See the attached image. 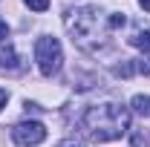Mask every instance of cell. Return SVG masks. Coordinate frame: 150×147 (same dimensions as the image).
Instances as JSON below:
<instances>
[{"mask_svg": "<svg viewBox=\"0 0 150 147\" xmlns=\"http://www.w3.org/2000/svg\"><path fill=\"white\" fill-rule=\"evenodd\" d=\"M81 127L93 141H115L130 130V110L118 104H95L81 115Z\"/></svg>", "mask_w": 150, "mask_h": 147, "instance_id": "obj_1", "label": "cell"}, {"mask_svg": "<svg viewBox=\"0 0 150 147\" xmlns=\"http://www.w3.org/2000/svg\"><path fill=\"white\" fill-rule=\"evenodd\" d=\"M139 6H142V9H147V12H150V0H139Z\"/></svg>", "mask_w": 150, "mask_h": 147, "instance_id": "obj_12", "label": "cell"}, {"mask_svg": "<svg viewBox=\"0 0 150 147\" xmlns=\"http://www.w3.org/2000/svg\"><path fill=\"white\" fill-rule=\"evenodd\" d=\"M130 43L136 49H142V52H150V29H142V32H136L130 37Z\"/></svg>", "mask_w": 150, "mask_h": 147, "instance_id": "obj_6", "label": "cell"}, {"mask_svg": "<svg viewBox=\"0 0 150 147\" xmlns=\"http://www.w3.org/2000/svg\"><path fill=\"white\" fill-rule=\"evenodd\" d=\"M130 107L139 112V115H147V118H150V95H133Z\"/></svg>", "mask_w": 150, "mask_h": 147, "instance_id": "obj_5", "label": "cell"}, {"mask_svg": "<svg viewBox=\"0 0 150 147\" xmlns=\"http://www.w3.org/2000/svg\"><path fill=\"white\" fill-rule=\"evenodd\" d=\"M6 37H9V26H6V23H3V20H0V43H3V40H6Z\"/></svg>", "mask_w": 150, "mask_h": 147, "instance_id": "obj_10", "label": "cell"}, {"mask_svg": "<svg viewBox=\"0 0 150 147\" xmlns=\"http://www.w3.org/2000/svg\"><path fill=\"white\" fill-rule=\"evenodd\" d=\"M0 66H3V69H18V55H15L12 46H6V49L0 52Z\"/></svg>", "mask_w": 150, "mask_h": 147, "instance_id": "obj_7", "label": "cell"}, {"mask_svg": "<svg viewBox=\"0 0 150 147\" xmlns=\"http://www.w3.org/2000/svg\"><path fill=\"white\" fill-rule=\"evenodd\" d=\"M23 3H26L32 12H46V9H49V0H23Z\"/></svg>", "mask_w": 150, "mask_h": 147, "instance_id": "obj_8", "label": "cell"}, {"mask_svg": "<svg viewBox=\"0 0 150 147\" xmlns=\"http://www.w3.org/2000/svg\"><path fill=\"white\" fill-rule=\"evenodd\" d=\"M35 61H38V69L40 75H46V78H52V75L61 72V66H64V49H61V40L58 37H38L35 40Z\"/></svg>", "mask_w": 150, "mask_h": 147, "instance_id": "obj_3", "label": "cell"}, {"mask_svg": "<svg viewBox=\"0 0 150 147\" xmlns=\"http://www.w3.org/2000/svg\"><path fill=\"white\" fill-rule=\"evenodd\" d=\"M67 26H69L72 40L78 43V46H84V49H98L101 37L107 35L110 29L124 26V15H112V18L104 20V18H101V12H98L95 6H81V9L69 12Z\"/></svg>", "mask_w": 150, "mask_h": 147, "instance_id": "obj_2", "label": "cell"}, {"mask_svg": "<svg viewBox=\"0 0 150 147\" xmlns=\"http://www.w3.org/2000/svg\"><path fill=\"white\" fill-rule=\"evenodd\" d=\"M12 139L18 141V144L23 147H35L40 144V141H46V127L40 124V121H20V124H15V130H12Z\"/></svg>", "mask_w": 150, "mask_h": 147, "instance_id": "obj_4", "label": "cell"}, {"mask_svg": "<svg viewBox=\"0 0 150 147\" xmlns=\"http://www.w3.org/2000/svg\"><path fill=\"white\" fill-rule=\"evenodd\" d=\"M58 147H84L81 141H75V139H67V141H61Z\"/></svg>", "mask_w": 150, "mask_h": 147, "instance_id": "obj_9", "label": "cell"}, {"mask_svg": "<svg viewBox=\"0 0 150 147\" xmlns=\"http://www.w3.org/2000/svg\"><path fill=\"white\" fill-rule=\"evenodd\" d=\"M6 101H9V92H6V90H0V110L6 107Z\"/></svg>", "mask_w": 150, "mask_h": 147, "instance_id": "obj_11", "label": "cell"}]
</instances>
